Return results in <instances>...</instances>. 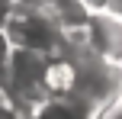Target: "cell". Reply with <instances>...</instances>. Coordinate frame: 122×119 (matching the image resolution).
Segmentation results:
<instances>
[{
	"label": "cell",
	"mask_w": 122,
	"mask_h": 119,
	"mask_svg": "<svg viewBox=\"0 0 122 119\" xmlns=\"http://www.w3.org/2000/svg\"><path fill=\"white\" fill-rule=\"evenodd\" d=\"M45 61H48V55H42V52L19 48V45L10 48L3 90L19 106H36L45 97Z\"/></svg>",
	"instance_id": "1"
},
{
	"label": "cell",
	"mask_w": 122,
	"mask_h": 119,
	"mask_svg": "<svg viewBox=\"0 0 122 119\" xmlns=\"http://www.w3.org/2000/svg\"><path fill=\"white\" fill-rule=\"evenodd\" d=\"M119 90V71L112 64V58H103V55H80L77 52V61H74V81H71V93L87 100L90 106H103L116 97Z\"/></svg>",
	"instance_id": "2"
},
{
	"label": "cell",
	"mask_w": 122,
	"mask_h": 119,
	"mask_svg": "<svg viewBox=\"0 0 122 119\" xmlns=\"http://www.w3.org/2000/svg\"><path fill=\"white\" fill-rule=\"evenodd\" d=\"M3 29L10 36V42L19 45V48H32V52H42V55H51V52L61 48V29L55 26V19L45 10L13 6V13L6 16Z\"/></svg>",
	"instance_id": "3"
},
{
	"label": "cell",
	"mask_w": 122,
	"mask_h": 119,
	"mask_svg": "<svg viewBox=\"0 0 122 119\" xmlns=\"http://www.w3.org/2000/svg\"><path fill=\"white\" fill-rule=\"evenodd\" d=\"M29 119H97V106L74 93H51L32 106Z\"/></svg>",
	"instance_id": "4"
},
{
	"label": "cell",
	"mask_w": 122,
	"mask_h": 119,
	"mask_svg": "<svg viewBox=\"0 0 122 119\" xmlns=\"http://www.w3.org/2000/svg\"><path fill=\"white\" fill-rule=\"evenodd\" d=\"M45 13L55 19V26L61 32L84 29V26L90 23V16H93V10L84 0H48V3H45Z\"/></svg>",
	"instance_id": "5"
},
{
	"label": "cell",
	"mask_w": 122,
	"mask_h": 119,
	"mask_svg": "<svg viewBox=\"0 0 122 119\" xmlns=\"http://www.w3.org/2000/svg\"><path fill=\"white\" fill-rule=\"evenodd\" d=\"M0 119H29V113H23V106H19L3 87H0Z\"/></svg>",
	"instance_id": "6"
},
{
	"label": "cell",
	"mask_w": 122,
	"mask_h": 119,
	"mask_svg": "<svg viewBox=\"0 0 122 119\" xmlns=\"http://www.w3.org/2000/svg\"><path fill=\"white\" fill-rule=\"evenodd\" d=\"M10 48H13V42H10V36H6V29L0 26V87H3V77H6V58H10Z\"/></svg>",
	"instance_id": "7"
},
{
	"label": "cell",
	"mask_w": 122,
	"mask_h": 119,
	"mask_svg": "<svg viewBox=\"0 0 122 119\" xmlns=\"http://www.w3.org/2000/svg\"><path fill=\"white\" fill-rule=\"evenodd\" d=\"M13 13V0H0V26L6 23V16Z\"/></svg>",
	"instance_id": "8"
}]
</instances>
